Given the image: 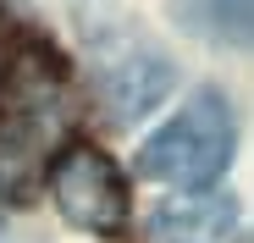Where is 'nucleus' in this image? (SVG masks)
I'll list each match as a JSON object with an SVG mask.
<instances>
[{
  "label": "nucleus",
  "mask_w": 254,
  "mask_h": 243,
  "mask_svg": "<svg viewBox=\"0 0 254 243\" xmlns=\"http://www.w3.org/2000/svg\"><path fill=\"white\" fill-rule=\"evenodd\" d=\"M166 83H172V72H166L155 56H138V61H122L111 77H105V100H111V116L127 122V116H138Z\"/></svg>",
  "instance_id": "nucleus-5"
},
{
  "label": "nucleus",
  "mask_w": 254,
  "mask_h": 243,
  "mask_svg": "<svg viewBox=\"0 0 254 243\" xmlns=\"http://www.w3.org/2000/svg\"><path fill=\"white\" fill-rule=\"evenodd\" d=\"M204 11H210V28L227 45L254 50V0H204Z\"/></svg>",
  "instance_id": "nucleus-6"
},
{
  "label": "nucleus",
  "mask_w": 254,
  "mask_h": 243,
  "mask_svg": "<svg viewBox=\"0 0 254 243\" xmlns=\"http://www.w3.org/2000/svg\"><path fill=\"white\" fill-rule=\"evenodd\" d=\"M232 144H238V122H232V105L204 89L193 94L166 127L138 149V172L155 177V182H172V188H204L227 172L232 160Z\"/></svg>",
  "instance_id": "nucleus-2"
},
{
  "label": "nucleus",
  "mask_w": 254,
  "mask_h": 243,
  "mask_svg": "<svg viewBox=\"0 0 254 243\" xmlns=\"http://www.w3.org/2000/svg\"><path fill=\"white\" fill-rule=\"evenodd\" d=\"M61 127V61L22 56L0 77V188L22 193Z\"/></svg>",
  "instance_id": "nucleus-1"
},
{
  "label": "nucleus",
  "mask_w": 254,
  "mask_h": 243,
  "mask_svg": "<svg viewBox=\"0 0 254 243\" xmlns=\"http://www.w3.org/2000/svg\"><path fill=\"white\" fill-rule=\"evenodd\" d=\"M0 77H6V61H0Z\"/></svg>",
  "instance_id": "nucleus-7"
},
{
  "label": "nucleus",
  "mask_w": 254,
  "mask_h": 243,
  "mask_svg": "<svg viewBox=\"0 0 254 243\" xmlns=\"http://www.w3.org/2000/svg\"><path fill=\"white\" fill-rule=\"evenodd\" d=\"M50 193H56L61 216L83 232H122L127 221V182L111 166V155L89 144H72L50 160Z\"/></svg>",
  "instance_id": "nucleus-3"
},
{
  "label": "nucleus",
  "mask_w": 254,
  "mask_h": 243,
  "mask_svg": "<svg viewBox=\"0 0 254 243\" xmlns=\"http://www.w3.org/2000/svg\"><path fill=\"white\" fill-rule=\"evenodd\" d=\"M149 243H238V199L199 193V199L160 205L149 221Z\"/></svg>",
  "instance_id": "nucleus-4"
}]
</instances>
